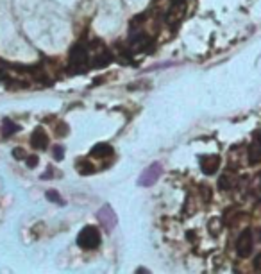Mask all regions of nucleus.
Segmentation results:
<instances>
[{
  "label": "nucleus",
  "instance_id": "393cba45",
  "mask_svg": "<svg viewBox=\"0 0 261 274\" xmlns=\"http://www.w3.org/2000/svg\"><path fill=\"white\" fill-rule=\"evenodd\" d=\"M0 68H2V61H0Z\"/></svg>",
  "mask_w": 261,
  "mask_h": 274
},
{
  "label": "nucleus",
  "instance_id": "39448f33",
  "mask_svg": "<svg viewBox=\"0 0 261 274\" xmlns=\"http://www.w3.org/2000/svg\"><path fill=\"white\" fill-rule=\"evenodd\" d=\"M97 217H98V221H100V224H102V228L106 229V231H113L118 224L117 213H115V210H113L109 204H106V206H102V208L98 210Z\"/></svg>",
  "mask_w": 261,
  "mask_h": 274
},
{
  "label": "nucleus",
  "instance_id": "20e7f679",
  "mask_svg": "<svg viewBox=\"0 0 261 274\" xmlns=\"http://www.w3.org/2000/svg\"><path fill=\"white\" fill-rule=\"evenodd\" d=\"M252 247H254V236H252L251 229H243L240 235H238L236 240V253L240 258H247L252 253Z\"/></svg>",
  "mask_w": 261,
  "mask_h": 274
},
{
  "label": "nucleus",
  "instance_id": "b1692460",
  "mask_svg": "<svg viewBox=\"0 0 261 274\" xmlns=\"http://www.w3.org/2000/svg\"><path fill=\"white\" fill-rule=\"evenodd\" d=\"M258 138H260V140H261V133H260V137H258Z\"/></svg>",
  "mask_w": 261,
  "mask_h": 274
},
{
  "label": "nucleus",
  "instance_id": "f257e3e1",
  "mask_svg": "<svg viewBox=\"0 0 261 274\" xmlns=\"http://www.w3.org/2000/svg\"><path fill=\"white\" fill-rule=\"evenodd\" d=\"M77 244L83 249H95L100 246V231L95 226H84L77 235Z\"/></svg>",
  "mask_w": 261,
  "mask_h": 274
},
{
  "label": "nucleus",
  "instance_id": "9b49d317",
  "mask_svg": "<svg viewBox=\"0 0 261 274\" xmlns=\"http://www.w3.org/2000/svg\"><path fill=\"white\" fill-rule=\"evenodd\" d=\"M113 154V147L109 143H97V145L91 149V156L95 158H106Z\"/></svg>",
  "mask_w": 261,
  "mask_h": 274
},
{
  "label": "nucleus",
  "instance_id": "6e6552de",
  "mask_svg": "<svg viewBox=\"0 0 261 274\" xmlns=\"http://www.w3.org/2000/svg\"><path fill=\"white\" fill-rule=\"evenodd\" d=\"M220 163L222 161H220V156H217V154H208V156L201 158V169L206 176L217 174L220 169Z\"/></svg>",
  "mask_w": 261,
  "mask_h": 274
},
{
  "label": "nucleus",
  "instance_id": "4be33fe9",
  "mask_svg": "<svg viewBox=\"0 0 261 274\" xmlns=\"http://www.w3.org/2000/svg\"><path fill=\"white\" fill-rule=\"evenodd\" d=\"M50 176H52V170H47V172L42 176V180H50Z\"/></svg>",
  "mask_w": 261,
  "mask_h": 274
},
{
  "label": "nucleus",
  "instance_id": "a211bd4d",
  "mask_svg": "<svg viewBox=\"0 0 261 274\" xmlns=\"http://www.w3.org/2000/svg\"><path fill=\"white\" fill-rule=\"evenodd\" d=\"M13 156L16 158V160H25V158H27V152H25L22 147H18V149H14L13 151Z\"/></svg>",
  "mask_w": 261,
  "mask_h": 274
},
{
  "label": "nucleus",
  "instance_id": "4468645a",
  "mask_svg": "<svg viewBox=\"0 0 261 274\" xmlns=\"http://www.w3.org/2000/svg\"><path fill=\"white\" fill-rule=\"evenodd\" d=\"M18 126L14 122H11V120H4V135L5 137H9V135H13L14 131H18Z\"/></svg>",
  "mask_w": 261,
  "mask_h": 274
},
{
  "label": "nucleus",
  "instance_id": "9d476101",
  "mask_svg": "<svg viewBox=\"0 0 261 274\" xmlns=\"http://www.w3.org/2000/svg\"><path fill=\"white\" fill-rule=\"evenodd\" d=\"M247 160L251 165H256V163H260L261 161V140L260 138H256L254 142L249 145L247 149Z\"/></svg>",
  "mask_w": 261,
  "mask_h": 274
},
{
  "label": "nucleus",
  "instance_id": "6ab92c4d",
  "mask_svg": "<svg viewBox=\"0 0 261 274\" xmlns=\"http://www.w3.org/2000/svg\"><path fill=\"white\" fill-rule=\"evenodd\" d=\"M25 163H27L29 169H34L38 165V156H27L25 158Z\"/></svg>",
  "mask_w": 261,
  "mask_h": 274
},
{
  "label": "nucleus",
  "instance_id": "0eeeda50",
  "mask_svg": "<svg viewBox=\"0 0 261 274\" xmlns=\"http://www.w3.org/2000/svg\"><path fill=\"white\" fill-rule=\"evenodd\" d=\"M150 48H152V40L147 34L138 33L130 40V50H134V52H149Z\"/></svg>",
  "mask_w": 261,
  "mask_h": 274
},
{
  "label": "nucleus",
  "instance_id": "aec40b11",
  "mask_svg": "<svg viewBox=\"0 0 261 274\" xmlns=\"http://www.w3.org/2000/svg\"><path fill=\"white\" fill-rule=\"evenodd\" d=\"M66 131H68V128H66L65 124H59L56 128V133H57V137H65L66 135Z\"/></svg>",
  "mask_w": 261,
  "mask_h": 274
},
{
  "label": "nucleus",
  "instance_id": "f03ea898",
  "mask_svg": "<svg viewBox=\"0 0 261 274\" xmlns=\"http://www.w3.org/2000/svg\"><path fill=\"white\" fill-rule=\"evenodd\" d=\"M89 66V54L88 48L83 45H75L70 52V68L74 72H84Z\"/></svg>",
  "mask_w": 261,
  "mask_h": 274
},
{
  "label": "nucleus",
  "instance_id": "ddd939ff",
  "mask_svg": "<svg viewBox=\"0 0 261 274\" xmlns=\"http://www.w3.org/2000/svg\"><path fill=\"white\" fill-rule=\"evenodd\" d=\"M75 169H77V172L79 174H91L93 172V165L91 163H88V161H79L77 165H75Z\"/></svg>",
  "mask_w": 261,
  "mask_h": 274
},
{
  "label": "nucleus",
  "instance_id": "7ed1b4c3",
  "mask_svg": "<svg viewBox=\"0 0 261 274\" xmlns=\"http://www.w3.org/2000/svg\"><path fill=\"white\" fill-rule=\"evenodd\" d=\"M161 174H163V167H161V163L154 161V163H150V165L140 174V178H138V184H140V186H152V184L158 183Z\"/></svg>",
  "mask_w": 261,
  "mask_h": 274
},
{
  "label": "nucleus",
  "instance_id": "1a4fd4ad",
  "mask_svg": "<svg viewBox=\"0 0 261 274\" xmlns=\"http://www.w3.org/2000/svg\"><path fill=\"white\" fill-rule=\"evenodd\" d=\"M31 145L34 147V149H47L48 145V137L47 133L43 131L42 128H36L33 131V135H31Z\"/></svg>",
  "mask_w": 261,
  "mask_h": 274
},
{
  "label": "nucleus",
  "instance_id": "dca6fc26",
  "mask_svg": "<svg viewBox=\"0 0 261 274\" xmlns=\"http://www.w3.org/2000/svg\"><path fill=\"white\" fill-rule=\"evenodd\" d=\"M52 154H54V158L59 161V160H63V158H65V149H63L61 145H56L54 149H52Z\"/></svg>",
  "mask_w": 261,
  "mask_h": 274
},
{
  "label": "nucleus",
  "instance_id": "f8f14e48",
  "mask_svg": "<svg viewBox=\"0 0 261 274\" xmlns=\"http://www.w3.org/2000/svg\"><path fill=\"white\" fill-rule=\"evenodd\" d=\"M234 184H236V176H233L231 172H225V174L220 176V180H218L220 190H231Z\"/></svg>",
  "mask_w": 261,
  "mask_h": 274
},
{
  "label": "nucleus",
  "instance_id": "f3484780",
  "mask_svg": "<svg viewBox=\"0 0 261 274\" xmlns=\"http://www.w3.org/2000/svg\"><path fill=\"white\" fill-rule=\"evenodd\" d=\"M254 194H256L258 199L261 201V174L256 176V183H254Z\"/></svg>",
  "mask_w": 261,
  "mask_h": 274
},
{
  "label": "nucleus",
  "instance_id": "2eb2a0df",
  "mask_svg": "<svg viewBox=\"0 0 261 274\" xmlns=\"http://www.w3.org/2000/svg\"><path fill=\"white\" fill-rule=\"evenodd\" d=\"M47 199H48V201H52V203H59V204L65 203V201L59 197V194H57L56 190H48V192H47Z\"/></svg>",
  "mask_w": 261,
  "mask_h": 274
},
{
  "label": "nucleus",
  "instance_id": "412c9836",
  "mask_svg": "<svg viewBox=\"0 0 261 274\" xmlns=\"http://www.w3.org/2000/svg\"><path fill=\"white\" fill-rule=\"evenodd\" d=\"M202 192H204V194H202V195H204V199H208V201H210V197H211V195H210V186H202Z\"/></svg>",
  "mask_w": 261,
  "mask_h": 274
},
{
  "label": "nucleus",
  "instance_id": "5701e85b",
  "mask_svg": "<svg viewBox=\"0 0 261 274\" xmlns=\"http://www.w3.org/2000/svg\"><path fill=\"white\" fill-rule=\"evenodd\" d=\"M256 269H258V271H261V255L256 258Z\"/></svg>",
  "mask_w": 261,
  "mask_h": 274
},
{
  "label": "nucleus",
  "instance_id": "423d86ee",
  "mask_svg": "<svg viewBox=\"0 0 261 274\" xmlns=\"http://www.w3.org/2000/svg\"><path fill=\"white\" fill-rule=\"evenodd\" d=\"M184 13H186V4H184V0H175V4L168 9L167 13V24L170 27H175L182 22L184 18Z\"/></svg>",
  "mask_w": 261,
  "mask_h": 274
}]
</instances>
